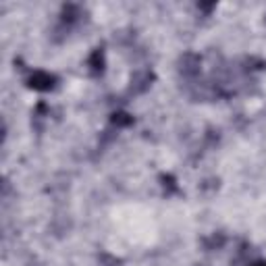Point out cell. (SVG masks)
<instances>
[{
  "instance_id": "6da1fadb",
  "label": "cell",
  "mask_w": 266,
  "mask_h": 266,
  "mask_svg": "<svg viewBox=\"0 0 266 266\" xmlns=\"http://www.w3.org/2000/svg\"><path fill=\"white\" fill-rule=\"evenodd\" d=\"M52 83H54V77L48 75V73H44V71H36L34 75L29 77V86L34 88V90H42V92L50 90Z\"/></svg>"
},
{
  "instance_id": "7a4b0ae2",
  "label": "cell",
  "mask_w": 266,
  "mask_h": 266,
  "mask_svg": "<svg viewBox=\"0 0 266 266\" xmlns=\"http://www.w3.org/2000/svg\"><path fill=\"white\" fill-rule=\"evenodd\" d=\"M123 116H127V114H123V112H121V114H114L112 121H114V123H121V125H129L131 119H123Z\"/></svg>"
},
{
  "instance_id": "3957f363",
  "label": "cell",
  "mask_w": 266,
  "mask_h": 266,
  "mask_svg": "<svg viewBox=\"0 0 266 266\" xmlns=\"http://www.w3.org/2000/svg\"><path fill=\"white\" fill-rule=\"evenodd\" d=\"M254 266H266V262H256V264H254Z\"/></svg>"
}]
</instances>
